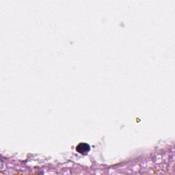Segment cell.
Returning <instances> with one entry per match:
<instances>
[{
    "label": "cell",
    "instance_id": "6da1fadb",
    "mask_svg": "<svg viewBox=\"0 0 175 175\" xmlns=\"http://www.w3.org/2000/svg\"><path fill=\"white\" fill-rule=\"evenodd\" d=\"M79 153L81 154H85L90 151V146L87 144H80L77 146L76 149Z\"/></svg>",
    "mask_w": 175,
    "mask_h": 175
}]
</instances>
